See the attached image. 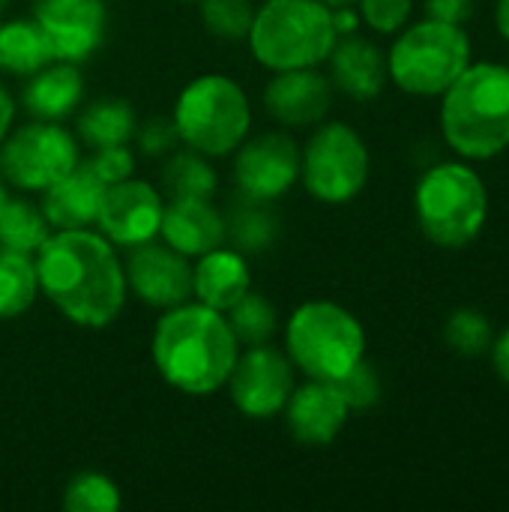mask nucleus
<instances>
[{
  "mask_svg": "<svg viewBox=\"0 0 509 512\" xmlns=\"http://www.w3.org/2000/svg\"><path fill=\"white\" fill-rule=\"evenodd\" d=\"M180 141L204 156L234 153L252 126V108L243 87L228 75H201L189 81L174 108Z\"/></svg>",
  "mask_w": 509,
  "mask_h": 512,
  "instance_id": "6e6552de",
  "label": "nucleus"
},
{
  "mask_svg": "<svg viewBox=\"0 0 509 512\" xmlns=\"http://www.w3.org/2000/svg\"><path fill=\"white\" fill-rule=\"evenodd\" d=\"M441 132L459 159L501 156L509 147V66L471 60L441 93Z\"/></svg>",
  "mask_w": 509,
  "mask_h": 512,
  "instance_id": "7ed1b4c3",
  "label": "nucleus"
},
{
  "mask_svg": "<svg viewBox=\"0 0 509 512\" xmlns=\"http://www.w3.org/2000/svg\"><path fill=\"white\" fill-rule=\"evenodd\" d=\"M240 345L225 321V312H216L204 303H180L165 309L153 333V363L165 384L189 396L216 393L234 363Z\"/></svg>",
  "mask_w": 509,
  "mask_h": 512,
  "instance_id": "f03ea898",
  "label": "nucleus"
},
{
  "mask_svg": "<svg viewBox=\"0 0 509 512\" xmlns=\"http://www.w3.org/2000/svg\"><path fill=\"white\" fill-rule=\"evenodd\" d=\"M105 195V183L87 168V162H78L66 177H60L54 186L42 192V213L51 228L69 231V228H90L99 216V204Z\"/></svg>",
  "mask_w": 509,
  "mask_h": 512,
  "instance_id": "aec40b11",
  "label": "nucleus"
},
{
  "mask_svg": "<svg viewBox=\"0 0 509 512\" xmlns=\"http://www.w3.org/2000/svg\"><path fill=\"white\" fill-rule=\"evenodd\" d=\"M81 96H84V78L78 72V63L51 60L33 75H27V84L21 90V105L36 120L60 123L69 114H75Z\"/></svg>",
  "mask_w": 509,
  "mask_h": 512,
  "instance_id": "412c9836",
  "label": "nucleus"
},
{
  "mask_svg": "<svg viewBox=\"0 0 509 512\" xmlns=\"http://www.w3.org/2000/svg\"><path fill=\"white\" fill-rule=\"evenodd\" d=\"M39 294V276L36 261L30 255L3 252L0 249V318H18L24 315Z\"/></svg>",
  "mask_w": 509,
  "mask_h": 512,
  "instance_id": "cd10ccee",
  "label": "nucleus"
},
{
  "mask_svg": "<svg viewBox=\"0 0 509 512\" xmlns=\"http://www.w3.org/2000/svg\"><path fill=\"white\" fill-rule=\"evenodd\" d=\"M51 60L48 39L33 18L0 21V72L27 78Z\"/></svg>",
  "mask_w": 509,
  "mask_h": 512,
  "instance_id": "b1692460",
  "label": "nucleus"
},
{
  "mask_svg": "<svg viewBox=\"0 0 509 512\" xmlns=\"http://www.w3.org/2000/svg\"><path fill=\"white\" fill-rule=\"evenodd\" d=\"M276 237H279V213L273 210V201L240 195L231 204L225 216V240H231V246L240 255H261L273 249Z\"/></svg>",
  "mask_w": 509,
  "mask_h": 512,
  "instance_id": "5701e85b",
  "label": "nucleus"
},
{
  "mask_svg": "<svg viewBox=\"0 0 509 512\" xmlns=\"http://www.w3.org/2000/svg\"><path fill=\"white\" fill-rule=\"evenodd\" d=\"M474 15V0H426V18L462 24Z\"/></svg>",
  "mask_w": 509,
  "mask_h": 512,
  "instance_id": "e433bc0d",
  "label": "nucleus"
},
{
  "mask_svg": "<svg viewBox=\"0 0 509 512\" xmlns=\"http://www.w3.org/2000/svg\"><path fill=\"white\" fill-rule=\"evenodd\" d=\"M120 504L123 501L114 480H108L99 471L75 474L63 492V507L69 512H117Z\"/></svg>",
  "mask_w": 509,
  "mask_h": 512,
  "instance_id": "7c9ffc66",
  "label": "nucleus"
},
{
  "mask_svg": "<svg viewBox=\"0 0 509 512\" xmlns=\"http://www.w3.org/2000/svg\"><path fill=\"white\" fill-rule=\"evenodd\" d=\"M327 60H330V84L357 102H369L381 96L390 78L384 51L357 33L339 36Z\"/></svg>",
  "mask_w": 509,
  "mask_h": 512,
  "instance_id": "6ab92c4d",
  "label": "nucleus"
},
{
  "mask_svg": "<svg viewBox=\"0 0 509 512\" xmlns=\"http://www.w3.org/2000/svg\"><path fill=\"white\" fill-rule=\"evenodd\" d=\"M6 6H9V0H0V15L6 12Z\"/></svg>",
  "mask_w": 509,
  "mask_h": 512,
  "instance_id": "c03bdc74",
  "label": "nucleus"
},
{
  "mask_svg": "<svg viewBox=\"0 0 509 512\" xmlns=\"http://www.w3.org/2000/svg\"><path fill=\"white\" fill-rule=\"evenodd\" d=\"M234 153V186L246 198L276 201L300 180V147L285 132L249 138Z\"/></svg>",
  "mask_w": 509,
  "mask_h": 512,
  "instance_id": "f8f14e48",
  "label": "nucleus"
},
{
  "mask_svg": "<svg viewBox=\"0 0 509 512\" xmlns=\"http://www.w3.org/2000/svg\"><path fill=\"white\" fill-rule=\"evenodd\" d=\"M78 162L75 135L48 120L27 123L9 132L0 144V174L27 192H45Z\"/></svg>",
  "mask_w": 509,
  "mask_h": 512,
  "instance_id": "9d476101",
  "label": "nucleus"
},
{
  "mask_svg": "<svg viewBox=\"0 0 509 512\" xmlns=\"http://www.w3.org/2000/svg\"><path fill=\"white\" fill-rule=\"evenodd\" d=\"M126 285L141 303L153 309H174L192 297V264L168 243L147 240L129 252Z\"/></svg>",
  "mask_w": 509,
  "mask_h": 512,
  "instance_id": "2eb2a0df",
  "label": "nucleus"
},
{
  "mask_svg": "<svg viewBox=\"0 0 509 512\" xmlns=\"http://www.w3.org/2000/svg\"><path fill=\"white\" fill-rule=\"evenodd\" d=\"M33 21L42 27L51 57L63 63H84L105 36L102 0H36Z\"/></svg>",
  "mask_w": 509,
  "mask_h": 512,
  "instance_id": "4468645a",
  "label": "nucleus"
},
{
  "mask_svg": "<svg viewBox=\"0 0 509 512\" xmlns=\"http://www.w3.org/2000/svg\"><path fill=\"white\" fill-rule=\"evenodd\" d=\"M201 18L213 36L225 42H243L252 30L255 6L252 0H201Z\"/></svg>",
  "mask_w": 509,
  "mask_h": 512,
  "instance_id": "2f4dec72",
  "label": "nucleus"
},
{
  "mask_svg": "<svg viewBox=\"0 0 509 512\" xmlns=\"http://www.w3.org/2000/svg\"><path fill=\"white\" fill-rule=\"evenodd\" d=\"M162 189L168 198H213L216 195V171L207 156L186 147L168 153L162 165Z\"/></svg>",
  "mask_w": 509,
  "mask_h": 512,
  "instance_id": "bb28decb",
  "label": "nucleus"
},
{
  "mask_svg": "<svg viewBox=\"0 0 509 512\" xmlns=\"http://www.w3.org/2000/svg\"><path fill=\"white\" fill-rule=\"evenodd\" d=\"M162 213H165L162 195L150 183L126 177L120 183L105 186L96 225L108 243L132 249L147 240H156Z\"/></svg>",
  "mask_w": 509,
  "mask_h": 512,
  "instance_id": "ddd939ff",
  "label": "nucleus"
},
{
  "mask_svg": "<svg viewBox=\"0 0 509 512\" xmlns=\"http://www.w3.org/2000/svg\"><path fill=\"white\" fill-rule=\"evenodd\" d=\"M495 27L498 33L509 42V0H498V9H495Z\"/></svg>",
  "mask_w": 509,
  "mask_h": 512,
  "instance_id": "a19ab883",
  "label": "nucleus"
},
{
  "mask_svg": "<svg viewBox=\"0 0 509 512\" xmlns=\"http://www.w3.org/2000/svg\"><path fill=\"white\" fill-rule=\"evenodd\" d=\"M420 231L441 249L471 246L489 219V189L468 159L432 165L414 189Z\"/></svg>",
  "mask_w": 509,
  "mask_h": 512,
  "instance_id": "20e7f679",
  "label": "nucleus"
},
{
  "mask_svg": "<svg viewBox=\"0 0 509 512\" xmlns=\"http://www.w3.org/2000/svg\"><path fill=\"white\" fill-rule=\"evenodd\" d=\"M324 6H330V9H342V6H354L357 0H321Z\"/></svg>",
  "mask_w": 509,
  "mask_h": 512,
  "instance_id": "79ce46f5",
  "label": "nucleus"
},
{
  "mask_svg": "<svg viewBox=\"0 0 509 512\" xmlns=\"http://www.w3.org/2000/svg\"><path fill=\"white\" fill-rule=\"evenodd\" d=\"M330 102H333V84L327 75L315 72V66L282 69L264 87V108L276 123L291 129H306L321 123L330 111Z\"/></svg>",
  "mask_w": 509,
  "mask_h": 512,
  "instance_id": "f3484780",
  "label": "nucleus"
},
{
  "mask_svg": "<svg viewBox=\"0 0 509 512\" xmlns=\"http://www.w3.org/2000/svg\"><path fill=\"white\" fill-rule=\"evenodd\" d=\"M288 360L315 381H339L366 357L363 324L339 303L309 300L285 327Z\"/></svg>",
  "mask_w": 509,
  "mask_h": 512,
  "instance_id": "423d86ee",
  "label": "nucleus"
},
{
  "mask_svg": "<svg viewBox=\"0 0 509 512\" xmlns=\"http://www.w3.org/2000/svg\"><path fill=\"white\" fill-rule=\"evenodd\" d=\"M51 225L42 213V207L24 201V198H6L0 207V249L18 252V255H36L39 246L48 240Z\"/></svg>",
  "mask_w": 509,
  "mask_h": 512,
  "instance_id": "a878e982",
  "label": "nucleus"
},
{
  "mask_svg": "<svg viewBox=\"0 0 509 512\" xmlns=\"http://www.w3.org/2000/svg\"><path fill=\"white\" fill-rule=\"evenodd\" d=\"M360 18L375 33H399L414 9V0H357Z\"/></svg>",
  "mask_w": 509,
  "mask_h": 512,
  "instance_id": "f704fd0d",
  "label": "nucleus"
},
{
  "mask_svg": "<svg viewBox=\"0 0 509 512\" xmlns=\"http://www.w3.org/2000/svg\"><path fill=\"white\" fill-rule=\"evenodd\" d=\"M135 126L138 120L126 99H96L75 120V132L90 150L126 144L135 135Z\"/></svg>",
  "mask_w": 509,
  "mask_h": 512,
  "instance_id": "393cba45",
  "label": "nucleus"
},
{
  "mask_svg": "<svg viewBox=\"0 0 509 512\" xmlns=\"http://www.w3.org/2000/svg\"><path fill=\"white\" fill-rule=\"evenodd\" d=\"M300 180L321 204L354 201L369 180V147L348 123H324L300 150Z\"/></svg>",
  "mask_w": 509,
  "mask_h": 512,
  "instance_id": "1a4fd4ad",
  "label": "nucleus"
},
{
  "mask_svg": "<svg viewBox=\"0 0 509 512\" xmlns=\"http://www.w3.org/2000/svg\"><path fill=\"white\" fill-rule=\"evenodd\" d=\"M249 285H252L249 264H246V255H240L237 249L219 246V249L201 255L198 264L192 267L195 300L216 312H228L249 291Z\"/></svg>",
  "mask_w": 509,
  "mask_h": 512,
  "instance_id": "4be33fe9",
  "label": "nucleus"
},
{
  "mask_svg": "<svg viewBox=\"0 0 509 512\" xmlns=\"http://www.w3.org/2000/svg\"><path fill=\"white\" fill-rule=\"evenodd\" d=\"M39 291L72 324L102 330L123 312L126 270L114 243L87 228L48 234L36 252Z\"/></svg>",
  "mask_w": 509,
  "mask_h": 512,
  "instance_id": "f257e3e1",
  "label": "nucleus"
},
{
  "mask_svg": "<svg viewBox=\"0 0 509 512\" xmlns=\"http://www.w3.org/2000/svg\"><path fill=\"white\" fill-rule=\"evenodd\" d=\"M357 24H360V15H357L351 6L333 9V27H336V33H339V36L354 33V30H357Z\"/></svg>",
  "mask_w": 509,
  "mask_h": 512,
  "instance_id": "58836bf2",
  "label": "nucleus"
},
{
  "mask_svg": "<svg viewBox=\"0 0 509 512\" xmlns=\"http://www.w3.org/2000/svg\"><path fill=\"white\" fill-rule=\"evenodd\" d=\"M489 354H492L495 375L509 387V327H504L501 333H495V342H492Z\"/></svg>",
  "mask_w": 509,
  "mask_h": 512,
  "instance_id": "4c0bfd02",
  "label": "nucleus"
},
{
  "mask_svg": "<svg viewBox=\"0 0 509 512\" xmlns=\"http://www.w3.org/2000/svg\"><path fill=\"white\" fill-rule=\"evenodd\" d=\"M246 39L261 66L282 72L324 63L339 33L333 9L321 0H267L255 9Z\"/></svg>",
  "mask_w": 509,
  "mask_h": 512,
  "instance_id": "39448f33",
  "label": "nucleus"
},
{
  "mask_svg": "<svg viewBox=\"0 0 509 512\" xmlns=\"http://www.w3.org/2000/svg\"><path fill=\"white\" fill-rule=\"evenodd\" d=\"M282 414H285V426H288V432L294 435L297 444H303V447H327L345 429V423L351 417V408H348L345 396L339 393V387L333 381L309 378V384H303L300 390L294 387V393L288 396Z\"/></svg>",
  "mask_w": 509,
  "mask_h": 512,
  "instance_id": "dca6fc26",
  "label": "nucleus"
},
{
  "mask_svg": "<svg viewBox=\"0 0 509 512\" xmlns=\"http://www.w3.org/2000/svg\"><path fill=\"white\" fill-rule=\"evenodd\" d=\"M6 198H9V195H6V183H3V177H0V207H3Z\"/></svg>",
  "mask_w": 509,
  "mask_h": 512,
  "instance_id": "37998d69",
  "label": "nucleus"
},
{
  "mask_svg": "<svg viewBox=\"0 0 509 512\" xmlns=\"http://www.w3.org/2000/svg\"><path fill=\"white\" fill-rule=\"evenodd\" d=\"M159 234L186 258H201L225 243V216L210 198H171L162 213Z\"/></svg>",
  "mask_w": 509,
  "mask_h": 512,
  "instance_id": "a211bd4d",
  "label": "nucleus"
},
{
  "mask_svg": "<svg viewBox=\"0 0 509 512\" xmlns=\"http://www.w3.org/2000/svg\"><path fill=\"white\" fill-rule=\"evenodd\" d=\"M225 384L234 408L243 417L270 420L282 414L288 396L294 393V363L270 345H252L237 354Z\"/></svg>",
  "mask_w": 509,
  "mask_h": 512,
  "instance_id": "9b49d317",
  "label": "nucleus"
},
{
  "mask_svg": "<svg viewBox=\"0 0 509 512\" xmlns=\"http://www.w3.org/2000/svg\"><path fill=\"white\" fill-rule=\"evenodd\" d=\"M444 339L462 357H483V354H489V348L495 342V327L486 312H480L474 306H462V309L450 312V318L444 324Z\"/></svg>",
  "mask_w": 509,
  "mask_h": 512,
  "instance_id": "c756f323",
  "label": "nucleus"
},
{
  "mask_svg": "<svg viewBox=\"0 0 509 512\" xmlns=\"http://www.w3.org/2000/svg\"><path fill=\"white\" fill-rule=\"evenodd\" d=\"M471 66V36L462 24L426 18L402 27L387 54L390 81L411 96H441Z\"/></svg>",
  "mask_w": 509,
  "mask_h": 512,
  "instance_id": "0eeeda50",
  "label": "nucleus"
},
{
  "mask_svg": "<svg viewBox=\"0 0 509 512\" xmlns=\"http://www.w3.org/2000/svg\"><path fill=\"white\" fill-rule=\"evenodd\" d=\"M132 138L138 141V150L144 156H168L177 150V144H183L174 117H147L144 123L135 126Z\"/></svg>",
  "mask_w": 509,
  "mask_h": 512,
  "instance_id": "72a5a7b5",
  "label": "nucleus"
},
{
  "mask_svg": "<svg viewBox=\"0 0 509 512\" xmlns=\"http://www.w3.org/2000/svg\"><path fill=\"white\" fill-rule=\"evenodd\" d=\"M228 327L237 339V345H267L276 336L279 327V315L273 309V303L264 294H252L246 291L231 309H228Z\"/></svg>",
  "mask_w": 509,
  "mask_h": 512,
  "instance_id": "c85d7f7f",
  "label": "nucleus"
},
{
  "mask_svg": "<svg viewBox=\"0 0 509 512\" xmlns=\"http://www.w3.org/2000/svg\"><path fill=\"white\" fill-rule=\"evenodd\" d=\"M87 162V168L105 183V186H111V183H120V180H126V177H132V171H135V156L129 153V147L126 144H114V147H99V150H93V156L90 159H84Z\"/></svg>",
  "mask_w": 509,
  "mask_h": 512,
  "instance_id": "c9c22d12",
  "label": "nucleus"
},
{
  "mask_svg": "<svg viewBox=\"0 0 509 512\" xmlns=\"http://www.w3.org/2000/svg\"><path fill=\"white\" fill-rule=\"evenodd\" d=\"M12 117H15V102H12L9 90H6V87L0 84V144H3V138L9 135Z\"/></svg>",
  "mask_w": 509,
  "mask_h": 512,
  "instance_id": "ea45409f",
  "label": "nucleus"
},
{
  "mask_svg": "<svg viewBox=\"0 0 509 512\" xmlns=\"http://www.w3.org/2000/svg\"><path fill=\"white\" fill-rule=\"evenodd\" d=\"M333 384L339 387V393L345 396L351 411H366V408H372L381 399V378H378L375 366L366 363V357L348 375H342Z\"/></svg>",
  "mask_w": 509,
  "mask_h": 512,
  "instance_id": "473e14b6",
  "label": "nucleus"
}]
</instances>
